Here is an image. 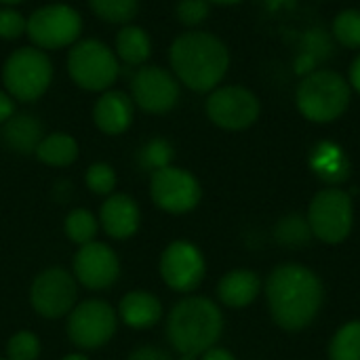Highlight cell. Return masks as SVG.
I'll return each mask as SVG.
<instances>
[{"mask_svg":"<svg viewBox=\"0 0 360 360\" xmlns=\"http://www.w3.org/2000/svg\"><path fill=\"white\" fill-rule=\"evenodd\" d=\"M266 300L272 321L285 331H304L319 316L325 302L323 281L306 266L285 264L270 272Z\"/></svg>","mask_w":360,"mask_h":360,"instance_id":"6da1fadb","label":"cell"},{"mask_svg":"<svg viewBox=\"0 0 360 360\" xmlns=\"http://www.w3.org/2000/svg\"><path fill=\"white\" fill-rule=\"evenodd\" d=\"M171 65L179 82L205 93L215 89L228 72L230 53L226 44L207 32H186L171 46Z\"/></svg>","mask_w":360,"mask_h":360,"instance_id":"7a4b0ae2","label":"cell"},{"mask_svg":"<svg viewBox=\"0 0 360 360\" xmlns=\"http://www.w3.org/2000/svg\"><path fill=\"white\" fill-rule=\"evenodd\" d=\"M221 331V310L215 302L200 295H192L175 304L167 319V338L179 356L200 359L219 342Z\"/></svg>","mask_w":360,"mask_h":360,"instance_id":"3957f363","label":"cell"},{"mask_svg":"<svg viewBox=\"0 0 360 360\" xmlns=\"http://www.w3.org/2000/svg\"><path fill=\"white\" fill-rule=\"evenodd\" d=\"M297 108L312 122L340 118L350 103V86L338 72L319 70L304 76L297 86Z\"/></svg>","mask_w":360,"mask_h":360,"instance_id":"277c9868","label":"cell"},{"mask_svg":"<svg viewBox=\"0 0 360 360\" xmlns=\"http://www.w3.org/2000/svg\"><path fill=\"white\" fill-rule=\"evenodd\" d=\"M53 80L51 59L42 49L21 46L8 55L2 68V82L6 93L23 103L40 99Z\"/></svg>","mask_w":360,"mask_h":360,"instance_id":"5b68a950","label":"cell"},{"mask_svg":"<svg viewBox=\"0 0 360 360\" xmlns=\"http://www.w3.org/2000/svg\"><path fill=\"white\" fill-rule=\"evenodd\" d=\"M306 219L314 238L325 245H340L350 236L354 226L352 196L338 186H329L310 200Z\"/></svg>","mask_w":360,"mask_h":360,"instance_id":"8992f818","label":"cell"},{"mask_svg":"<svg viewBox=\"0 0 360 360\" xmlns=\"http://www.w3.org/2000/svg\"><path fill=\"white\" fill-rule=\"evenodd\" d=\"M68 72L80 89L105 91L118 78V57L103 42L86 38L70 49Z\"/></svg>","mask_w":360,"mask_h":360,"instance_id":"52a82bcc","label":"cell"},{"mask_svg":"<svg viewBox=\"0 0 360 360\" xmlns=\"http://www.w3.org/2000/svg\"><path fill=\"white\" fill-rule=\"evenodd\" d=\"M82 32V17L68 4H46L36 8L25 25V34L36 49H63L78 40Z\"/></svg>","mask_w":360,"mask_h":360,"instance_id":"ba28073f","label":"cell"},{"mask_svg":"<svg viewBox=\"0 0 360 360\" xmlns=\"http://www.w3.org/2000/svg\"><path fill=\"white\" fill-rule=\"evenodd\" d=\"M118 327L116 310L103 300H86L68 316V338L80 350H95L105 346Z\"/></svg>","mask_w":360,"mask_h":360,"instance_id":"9c48e42d","label":"cell"},{"mask_svg":"<svg viewBox=\"0 0 360 360\" xmlns=\"http://www.w3.org/2000/svg\"><path fill=\"white\" fill-rule=\"evenodd\" d=\"M150 196L154 205L165 213L184 215L198 207L202 198V190L198 179L190 171L171 165L152 173Z\"/></svg>","mask_w":360,"mask_h":360,"instance_id":"30bf717a","label":"cell"},{"mask_svg":"<svg viewBox=\"0 0 360 360\" xmlns=\"http://www.w3.org/2000/svg\"><path fill=\"white\" fill-rule=\"evenodd\" d=\"M76 278L63 268H49L40 272L30 287V304L42 319H61L76 306Z\"/></svg>","mask_w":360,"mask_h":360,"instance_id":"8fae6325","label":"cell"},{"mask_svg":"<svg viewBox=\"0 0 360 360\" xmlns=\"http://www.w3.org/2000/svg\"><path fill=\"white\" fill-rule=\"evenodd\" d=\"M205 272V255L190 240H175L160 255V276L165 285L177 293L194 291L202 283Z\"/></svg>","mask_w":360,"mask_h":360,"instance_id":"7c38bea8","label":"cell"},{"mask_svg":"<svg viewBox=\"0 0 360 360\" xmlns=\"http://www.w3.org/2000/svg\"><path fill=\"white\" fill-rule=\"evenodd\" d=\"M207 114L219 129L243 131L257 120L259 101L245 86H221L209 95Z\"/></svg>","mask_w":360,"mask_h":360,"instance_id":"4fadbf2b","label":"cell"},{"mask_svg":"<svg viewBox=\"0 0 360 360\" xmlns=\"http://www.w3.org/2000/svg\"><path fill=\"white\" fill-rule=\"evenodd\" d=\"M131 99L143 112L165 114L179 99L177 78L158 65H141L131 80Z\"/></svg>","mask_w":360,"mask_h":360,"instance_id":"5bb4252c","label":"cell"},{"mask_svg":"<svg viewBox=\"0 0 360 360\" xmlns=\"http://www.w3.org/2000/svg\"><path fill=\"white\" fill-rule=\"evenodd\" d=\"M120 276V262L114 249L103 243H89L78 247L74 255V278L86 289H110Z\"/></svg>","mask_w":360,"mask_h":360,"instance_id":"9a60e30c","label":"cell"},{"mask_svg":"<svg viewBox=\"0 0 360 360\" xmlns=\"http://www.w3.org/2000/svg\"><path fill=\"white\" fill-rule=\"evenodd\" d=\"M101 228L105 230L108 236L122 240V238H131L137 230H139V207L137 202L127 196V194H110L108 200L101 205Z\"/></svg>","mask_w":360,"mask_h":360,"instance_id":"2e32d148","label":"cell"},{"mask_svg":"<svg viewBox=\"0 0 360 360\" xmlns=\"http://www.w3.org/2000/svg\"><path fill=\"white\" fill-rule=\"evenodd\" d=\"M93 120L105 135L124 133L133 122V99L122 91L103 93L93 108Z\"/></svg>","mask_w":360,"mask_h":360,"instance_id":"e0dca14e","label":"cell"},{"mask_svg":"<svg viewBox=\"0 0 360 360\" xmlns=\"http://www.w3.org/2000/svg\"><path fill=\"white\" fill-rule=\"evenodd\" d=\"M262 291V281L253 270H232L221 276L217 285L219 302L228 308H247L251 306Z\"/></svg>","mask_w":360,"mask_h":360,"instance_id":"ac0fdd59","label":"cell"},{"mask_svg":"<svg viewBox=\"0 0 360 360\" xmlns=\"http://www.w3.org/2000/svg\"><path fill=\"white\" fill-rule=\"evenodd\" d=\"M118 314L131 329H150L162 319V304L148 291H131L120 300Z\"/></svg>","mask_w":360,"mask_h":360,"instance_id":"d6986e66","label":"cell"},{"mask_svg":"<svg viewBox=\"0 0 360 360\" xmlns=\"http://www.w3.org/2000/svg\"><path fill=\"white\" fill-rule=\"evenodd\" d=\"M42 124L38 118L30 114H13L2 127V141L8 150L17 154H32L36 152L38 143L42 141Z\"/></svg>","mask_w":360,"mask_h":360,"instance_id":"ffe728a7","label":"cell"},{"mask_svg":"<svg viewBox=\"0 0 360 360\" xmlns=\"http://www.w3.org/2000/svg\"><path fill=\"white\" fill-rule=\"evenodd\" d=\"M310 167L319 175V179H323L331 186L346 181L348 173H350L348 156L344 154V150L340 146H335L331 141H323L312 150Z\"/></svg>","mask_w":360,"mask_h":360,"instance_id":"44dd1931","label":"cell"},{"mask_svg":"<svg viewBox=\"0 0 360 360\" xmlns=\"http://www.w3.org/2000/svg\"><path fill=\"white\" fill-rule=\"evenodd\" d=\"M114 53L129 65H143L152 53V40L139 25H124L114 40Z\"/></svg>","mask_w":360,"mask_h":360,"instance_id":"7402d4cb","label":"cell"},{"mask_svg":"<svg viewBox=\"0 0 360 360\" xmlns=\"http://www.w3.org/2000/svg\"><path fill=\"white\" fill-rule=\"evenodd\" d=\"M34 154L49 167H70L78 158V143L68 133H51L42 137Z\"/></svg>","mask_w":360,"mask_h":360,"instance_id":"603a6c76","label":"cell"},{"mask_svg":"<svg viewBox=\"0 0 360 360\" xmlns=\"http://www.w3.org/2000/svg\"><path fill=\"white\" fill-rule=\"evenodd\" d=\"M274 236H276L278 245L285 247V249H302L314 238L308 219L304 215H297V213L295 215H285L276 224Z\"/></svg>","mask_w":360,"mask_h":360,"instance_id":"cb8c5ba5","label":"cell"},{"mask_svg":"<svg viewBox=\"0 0 360 360\" xmlns=\"http://www.w3.org/2000/svg\"><path fill=\"white\" fill-rule=\"evenodd\" d=\"M329 360H360V321L342 325L329 342Z\"/></svg>","mask_w":360,"mask_h":360,"instance_id":"d4e9b609","label":"cell"},{"mask_svg":"<svg viewBox=\"0 0 360 360\" xmlns=\"http://www.w3.org/2000/svg\"><path fill=\"white\" fill-rule=\"evenodd\" d=\"M63 230H65V236L82 247V245H89L95 240L97 236V230H99V221L95 219V215L86 209H74L68 213L65 221H63Z\"/></svg>","mask_w":360,"mask_h":360,"instance_id":"484cf974","label":"cell"},{"mask_svg":"<svg viewBox=\"0 0 360 360\" xmlns=\"http://www.w3.org/2000/svg\"><path fill=\"white\" fill-rule=\"evenodd\" d=\"M175 152H173V146L162 139V137H154L150 141H146L141 148H139V154H137V162L143 171H150V173H156L165 167H171V160H173Z\"/></svg>","mask_w":360,"mask_h":360,"instance_id":"4316f807","label":"cell"},{"mask_svg":"<svg viewBox=\"0 0 360 360\" xmlns=\"http://www.w3.org/2000/svg\"><path fill=\"white\" fill-rule=\"evenodd\" d=\"M95 15L108 23H127L135 17L139 0H89Z\"/></svg>","mask_w":360,"mask_h":360,"instance_id":"83f0119b","label":"cell"},{"mask_svg":"<svg viewBox=\"0 0 360 360\" xmlns=\"http://www.w3.org/2000/svg\"><path fill=\"white\" fill-rule=\"evenodd\" d=\"M333 36L348 49H360V11H342L333 21Z\"/></svg>","mask_w":360,"mask_h":360,"instance_id":"f1b7e54d","label":"cell"},{"mask_svg":"<svg viewBox=\"0 0 360 360\" xmlns=\"http://www.w3.org/2000/svg\"><path fill=\"white\" fill-rule=\"evenodd\" d=\"M86 188L93 194L99 196H110L116 188V173L108 162H95L86 169Z\"/></svg>","mask_w":360,"mask_h":360,"instance_id":"f546056e","label":"cell"},{"mask_svg":"<svg viewBox=\"0 0 360 360\" xmlns=\"http://www.w3.org/2000/svg\"><path fill=\"white\" fill-rule=\"evenodd\" d=\"M40 356V340L30 331L15 333L6 344L8 360H38Z\"/></svg>","mask_w":360,"mask_h":360,"instance_id":"4dcf8cb0","label":"cell"},{"mask_svg":"<svg viewBox=\"0 0 360 360\" xmlns=\"http://www.w3.org/2000/svg\"><path fill=\"white\" fill-rule=\"evenodd\" d=\"M209 15L207 0H179L177 4V19L186 25H198Z\"/></svg>","mask_w":360,"mask_h":360,"instance_id":"1f68e13d","label":"cell"},{"mask_svg":"<svg viewBox=\"0 0 360 360\" xmlns=\"http://www.w3.org/2000/svg\"><path fill=\"white\" fill-rule=\"evenodd\" d=\"M27 19L19 11L13 8H0V38L4 40H15L25 32Z\"/></svg>","mask_w":360,"mask_h":360,"instance_id":"d6a6232c","label":"cell"},{"mask_svg":"<svg viewBox=\"0 0 360 360\" xmlns=\"http://www.w3.org/2000/svg\"><path fill=\"white\" fill-rule=\"evenodd\" d=\"M304 53L308 55V57H312L314 61H321V59H325L327 55H331V40L325 36V32L323 30H310L308 32V36H306V44H304Z\"/></svg>","mask_w":360,"mask_h":360,"instance_id":"836d02e7","label":"cell"},{"mask_svg":"<svg viewBox=\"0 0 360 360\" xmlns=\"http://www.w3.org/2000/svg\"><path fill=\"white\" fill-rule=\"evenodd\" d=\"M127 360H173V356L162 350V348H156V346H143V348H137L129 354Z\"/></svg>","mask_w":360,"mask_h":360,"instance_id":"e575fe53","label":"cell"},{"mask_svg":"<svg viewBox=\"0 0 360 360\" xmlns=\"http://www.w3.org/2000/svg\"><path fill=\"white\" fill-rule=\"evenodd\" d=\"M13 114H15V99L8 93L0 91V124H4Z\"/></svg>","mask_w":360,"mask_h":360,"instance_id":"d590c367","label":"cell"},{"mask_svg":"<svg viewBox=\"0 0 360 360\" xmlns=\"http://www.w3.org/2000/svg\"><path fill=\"white\" fill-rule=\"evenodd\" d=\"M198 360H236V356L230 352V350H226V348H217V346H213L211 350H207L202 356Z\"/></svg>","mask_w":360,"mask_h":360,"instance_id":"8d00e7d4","label":"cell"},{"mask_svg":"<svg viewBox=\"0 0 360 360\" xmlns=\"http://www.w3.org/2000/svg\"><path fill=\"white\" fill-rule=\"evenodd\" d=\"M350 82H352V86L360 93V55L354 59V63L350 68Z\"/></svg>","mask_w":360,"mask_h":360,"instance_id":"74e56055","label":"cell"},{"mask_svg":"<svg viewBox=\"0 0 360 360\" xmlns=\"http://www.w3.org/2000/svg\"><path fill=\"white\" fill-rule=\"evenodd\" d=\"M209 4H236L240 0H207Z\"/></svg>","mask_w":360,"mask_h":360,"instance_id":"f35d334b","label":"cell"},{"mask_svg":"<svg viewBox=\"0 0 360 360\" xmlns=\"http://www.w3.org/2000/svg\"><path fill=\"white\" fill-rule=\"evenodd\" d=\"M61 360H89L84 354H68V356H63Z\"/></svg>","mask_w":360,"mask_h":360,"instance_id":"ab89813d","label":"cell"},{"mask_svg":"<svg viewBox=\"0 0 360 360\" xmlns=\"http://www.w3.org/2000/svg\"><path fill=\"white\" fill-rule=\"evenodd\" d=\"M0 2H2V4H8V6H11V4H17V2H21V0H0Z\"/></svg>","mask_w":360,"mask_h":360,"instance_id":"60d3db41","label":"cell"},{"mask_svg":"<svg viewBox=\"0 0 360 360\" xmlns=\"http://www.w3.org/2000/svg\"><path fill=\"white\" fill-rule=\"evenodd\" d=\"M179 360H198V359H194V356H181Z\"/></svg>","mask_w":360,"mask_h":360,"instance_id":"b9f144b4","label":"cell"},{"mask_svg":"<svg viewBox=\"0 0 360 360\" xmlns=\"http://www.w3.org/2000/svg\"><path fill=\"white\" fill-rule=\"evenodd\" d=\"M0 360H8V359H0Z\"/></svg>","mask_w":360,"mask_h":360,"instance_id":"7bdbcfd3","label":"cell"}]
</instances>
